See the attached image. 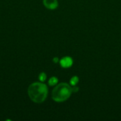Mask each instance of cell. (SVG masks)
Masks as SVG:
<instances>
[{
  "label": "cell",
  "mask_w": 121,
  "mask_h": 121,
  "mask_svg": "<svg viewBox=\"0 0 121 121\" xmlns=\"http://www.w3.org/2000/svg\"><path fill=\"white\" fill-rule=\"evenodd\" d=\"M28 95L30 99L36 104L44 102L48 95V89L43 82L32 83L28 88Z\"/></svg>",
  "instance_id": "obj_1"
},
{
  "label": "cell",
  "mask_w": 121,
  "mask_h": 121,
  "mask_svg": "<svg viewBox=\"0 0 121 121\" xmlns=\"http://www.w3.org/2000/svg\"><path fill=\"white\" fill-rule=\"evenodd\" d=\"M72 86L67 83H60L56 85L52 91V99L56 102H64L72 95Z\"/></svg>",
  "instance_id": "obj_2"
},
{
  "label": "cell",
  "mask_w": 121,
  "mask_h": 121,
  "mask_svg": "<svg viewBox=\"0 0 121 121\" xmlns=\"http://www.w3.org/2000/svg\"><path fill=\"white\" fill-rule=\"evenodd\" d=\"M60 65L63 68H69L72 66L73 65V60L71 57L69 56H65L63 57L60 60Z\"/></svg>",
  "instance_id": "obj_3"
},
{
  "label": "cell",
  "mask_w": 121,
  "mask_h": 121,
  "mask_svg": "<svg viewBox=\"0 0 121 121\" xmlns=\"http://www.w3.org/2000/svg\"><path fill=\"white\" fill-rule=\"evenodd\" d=\"M43 5L45 7L50 10H55L58 7L57 0H43Z\"/></svg>",
  "instance_id": "obj_4"
},
{
  "label": "cell",
  "mask_w": 121,
  "mask_h": 121,
  "mask_svg": "<svg viewBox=\"0 0 121 121\" xmlns=\"http://www.w3.org/2000/svg\"><path fill=\"white\" fill-rule=\"evenodd\" d=\"M58 83V79L56 77H52L48 80V85L50 86H55Z\"/></svg>",
  "instance_id": "obj_5"
},
{
  "label": "cell",
  "mask_w": 121,
  "mask_h": 121,
  "mask_svg": "<svg viewBox=\"0 0 121 121\" xmlns=\"http://www.w3.org/2000/svg\"><path fill=\"white\" fill-rule=\"evenodd\" d=\"M79 79L77 76H74L72 77L71 79H70V84L72 86H77V84L79 83Z\"/></svg>",
  "instance_id": "obj_6"
},
{
  "label": "cell",
  "mask_w": 121,
  "mask_h": 121,
  "mask_svg": "<svg viewBox=\"0 0 121 121\" xmlns=\"http://www.w3.org/2000/svg\"><path fill=\"white\" fill-rule=\"evenodd\" d=\"M38 79H39L40 82H44L47 79V74L45 72H41V73H40V74L38 76Z\"/></svg>",
  "instance_id": "obj_7"
},
{
  "label": "cell",
  "mask_w": 121,
  "mask_h": 121,
  "mask_svg": "<svg viewBox=\"0 0 121 121\" xmlns=\"http://www.w3.org/2000/svg\"><path fill=\"white\" fill-rule=\"evenodd\" d=\"M72 93H77L79 90V87H77V86H74L73 87H72Z\"/></svg>",
  "instance_id": "obj_8"
},
{
  "label": "cell",
  "mask_w": 121,
  "mask_h": 121,
  "mask_svg": "<svg viewBox=\"0 0 121 121\" xmlns=\"http://www.w3.org/2000/svg\"><path fill=\"white\" fill-rule=\"evenodd\" d=\"M52 61H53V62H55V63H57V62H60V60H59V59H58L57 57H54L53 60H52Z\"/></svg>",
  "instance_id": "obj_9"
}]
</instances>
